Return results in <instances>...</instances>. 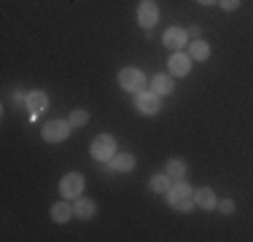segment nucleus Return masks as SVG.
<instances>
[{
    "mask_svg": "<svg viewBox=\"0 0 253 242\" xmlns=\"http://www.w3.org/2000/svg\"><path fill=\"white\" fill-rule=\"evenodd\" d=\"M167 202L172 204L175 210H191L194 207V189L183 180H175L167 191Z\"/></svg>",
    "mask_w": 253,
    "mask_h": 242,
    "instance_id": "f257e3e1",
    "label": "nucleus"
},
{
    "mask_svg": "<svg viewBox=\"0 0 253 242\" xmlns=\"http://www.w3.org/2000/svg\"><path fill=\"white\" fill-rule=\"evenodd\" d=\"M73 210H76L78 218L89 221V218H94V213H97V204H94L92 199H86V197H78V202L73 204Z\"/></svg>",
    "mask_w": 253,
    "mask_h": 242,
    "instance_id": "4468645a",
    "label": "nucleus"
},
{
    "mask_svg": "<svg viewBox=\"0 0 253 242\" xmlns=\"http://www.w3.org/2000/svg\"><path fill=\"white\" fill-rule=\"evenodd\" d=\"M70 129H73V124L68 119H54V121H46L43 124L41 135H43L46 143H62V140H68Z\"/></svg>",
    "mask_w": 253,
    "mask_h": 242,
    "instance_id": "f03ea898",
    "label": "nucleus"
},
{
    "mask_svg": "<svg viewBox=\"0 0 253 242\" xmlns=\"http://www.w3.org/2000/svg\"><path fill=\"white\" fill-rule=\"evenodd\" d=\"M200 33H202V30L197 27V24H191V27H189V35H191V38H200Z\"/></svg>",
    "mask_w": 253,
    "mask_h": 242,
    "instance_id": "5701e85b",
    "label": "nucleus"
},
{
    "mask_svg": "<svg viewBox=\"0 0 253 242\" xmlns=\"http://www.w3.org/2000/svg\"><path fill=\"white\" fill-rule=\"evenodd\" d=\"M70 124H73V126H84V124H86V121H89V111H84V108H76V111L73 113H70Z\"/></svg>",
    "mask_w": 253,
    "mask_h": 242,
    "instance_id": "6ab92c4d",
    "label": "nucleus"
},
{
    "mask_svg": "<svg viewBox=\"0 0 253 242\" xmlns=\"http://www.w3.org/2000/svg\"><path fill=\"white\" fill-rule=\"evenodd\" d=\"M27 108L33 116H38V113H43L46 108H49V97H46V92H30L27 94Z\"/></svg>",
    "mask_w": 253,
    "mask_h": 242,
    "instance_id": "f8f14e48",
    "label": "nucleus"
},
{
    "mask_svg": "<svg viewBox=\"0 0 253 242\" xmlns=\"http://www.w3.org/2000/svg\"><path fill=\"white\" fill-rule=\"evenodd\" d=\"M172 89H175V83H172V78L170 76H165V73H156V76L151 78V92L154 94H170Z\"/></svg>",
    "mask_w": 253,
    "mask_h": 242,
    "instance_id": "9b49d317",
    "label": "nucleus"
},
{
    "mask_svg": "<svg viewBox=\"0 0 253 242\" xmlns=\"http://www.w3.org/2000/svg\"><path fill=\"white\" fill-rule=\"evenodd\" d=\"M221 3V8H226V11H234L240 5V0H218Z\"/></svg>",
    "mask_w": 253,
    "mask_h": 242,
    "instance_id": "412c9836",
    "label": "nucleus"
},
{
    "mask_svg": "<svg viewBox=\"0 0 253 242\" xmlns=\"http://www.w3.org/2000/svg\"><path fill=\"white\" fill-rule=\"evenodd\" d=\"M210 54V46L205 43V40H194V43L189 46V57L191 59H208Z\"/></svg>",
    "mask_w": 253,
    "mask_h": 242,
    "instance_id": "a211bd4d",
    "label": "nucleus"
},
{
    "mask_svg": "<svg viewBox=\"0 0 253 242\" xmlns=\"http://www.w3.org/2000/svg\"><path fill=\"white\" fill-rule=\"evenodd\" d=\"M119 83L124 86V92H132V94L146 92V76L137 68H124L119 73Z\"/></svg>",
    "mask_w": 253,
    "mask_h": 242,
    "instance_id": "7ed1b4c3",
    "label": "nucleus"
},
{
    "mask_svg": "<svg viewBox=\"0 0 253 242\" xmlns=\"http://www.w3.org/2000/svg\"><path fill=\"white\" fill-rule=\"evenodd\" d=\"M76 215V210L70 207L68 202H57L51 207V221H57V223H65V221H70V218Z\"/></svg>",
    "mask_w": 253,
    "mask_h": 242,
    "instance_id": "2eb2a0df",
    "label": "nucleus"
},
{
    "mask_svg": "<svg viewBox=\"0 0 253 242\" xmlns=\"http://www.w3.org/2000/svg\"><path fill=\"white\" fill-rule=\"evenodd\" d=\"M189 70H191V57L189 54H183V51H175L170 57V73L172 76H189Z\"/></svg>",
    "mask_w": 253,
    "mask_h": 242,
    "instance_id": "9d476101",
    "label": "nucleus"
},
{
    "mask_svg": "<svg viewBox=\"0 0 253 242\" xmlns=\"http://www.w3.org/2000/svg\"><path fill=\"white\" fill-rule=\"evenodd\" d=\"M113 156H116V140H113V135H97L92 143V159L97 161H111Z\"/></svg>",
    "mask_w": 253,
    "mask_h": 242,
    "instance_id": "20e7f679",
    "label": "nucleus"
},
{
    "mask_svg": "<svg viewBox=\"0 0 253 242\" xmlns=\"http://www.w3.org/2000/svg\"><path fill=\"white\" fill-rule=\"evenodd\" d=\"M197 3H202V5H213V3H218V0H197Z\"/></svg>",
    "mask_w": 253,
    "mask_h": 242,
    "instance_id": "b1692460",
    "label": "nucleus"
},
{
    "mask_svg": "<svg viewBox=\"0 0 253 242\" xmlns=\"http://www.w3.org/2000/svg\"><path fill=\"white\" fill-rule=\"evenodd\" d=\"M135 108L143 116H156V113H159V94H154V92L135 94Z\"/></svg>",
    "mask_w": 253,
    "mask_h": 242,
    "instance_id": "0eeeda50",
    "label": "nucleus"
},
{
    "mask_svg": "<svg viewBox=\"0 0 253 242\" xmlns=\"http://www.w3.org/2000/svg\"><path fill=\"white\" fill-rule=\"evenodd\" d=\"M194 204L202 210H213V207H218V199H215V194L210 189H200V191H194Z\"/></svg>",
    "mask_w": 253,
    "mask_h": 242,
    "instance_id": "ddd939ff",
    "label": "nucleus"
},
{
    "mask_svg": "<svg viewBox=\"0 0 253 242\" xmlns=\"http://www.w3.org/2000/svg\"><path fill=\"white\" fill-rule=\"evenodd\" d=\"M167 175H170L172 180H183V175H186V161L183 159H170L167 161V169H165Z\"/></svg>",
    "mask_w": 253,
    "mask_h": 242,
    "instance_id": "f3484780",
    "label": "nucleus"
},
{
    "mask_svg": "<svg viewBox=\"0 0 253 242\" xmlns=\"http://www.w3.org/2000/svg\"><path fill=\"white\" fill-rule=\"evenodd\" d=\"M137 22H140L143 30H151L159 22V8H156L154 0H140V5H137Z\"/></svg>",
    "mask_w": 253,
    "mask_h": 242,
    "instance_id": "423d86ee",
    "label": "nucleus"
},
{
    "mask_svg": "<svg viewBox=\"0 0 253 242\" xmlns=\"http://www.w3.org/2000/svg\"><path fill=\"white\" fill-rule=\"evenodd\" d=\"M165 46L167 48H172V51H180V48H183L186 43H189V33H186V30H180V27H170L165 33Z\"/></svg>",
    "mask_w": 253,
    "mask_h": 242,
    "instance_id": "6e6552de",
    "label": "nucleus"
},
{
    "mask_svg": "<svg viewBox=\"0 0 253 242\" xmlns=\"http://www.w3.org/2000/svg\"><path fill=\"white\" fill-rule=\"evenodd\" d=\"M218 210H221V213H234V202H232V199H221Z\"/></svg>",
    "mask_w": 253,
    "mask_h": 242,
    "instance_id": "aec40b11",
    "label": "nucleus"
},
{
    "mask_svg": "<svg viewBox=\"0 0 253 242\" xmlns=\"http://www.w3.org/2000/svg\"><path fill=\"white\" fill-rule=\"evenodd\" d=\"M105 167L111 169V172H129V169L135 167V156L122 151V154H116L111 161H105Z\"/></svg>",
    "mask_w": 253,
    "mask_h": 242,
    "instance_id": "1a4fd4ad",
    "label": "nucleus"
},
{
    "mask_svg": "<svg viewBox=\"0 0 253 242\" xmlns=\"http://www.w3.org/2000/svg\"><path fill=\"white\" fill-rule=\"evenodd\" d=\"M170 175H167V172H162V175H154V178H151V183H148V186H151V191H156V194H167V191H170Z\"/></svg>",
    "mask_w": 253,
    "mask_h": 242,
    "instance_id": "dca6fc26",
    "label": "nucleus"
},
{
    "mask_svg": "<svg viewBox=\"0 0 253 242\" xmlns=\"http://www.w3.org/2000/svg\"><path fill=\"white\" fill-rule=\"evenodd\" d=\"M14 102H16V105H27V94L16 89V92H14Z\"/></svg>",
    "mask_w": 253,
    "mask_h": 242,
    "instance_id": "4be33fe9",
    "label": "nucleus"
},
{
    "mask_svg": "<svg viewBox=\"0 0 253 242\" xmlns=\"http://www.w3.org/2000/svg\"><path fill=\"white\" fill-rule=\"evenodd\" d=\"M59 191H62L65 199H78L84 194V178L78 172H68L59 180Z\"/></svg>",
    "mask_w": 253,
    "mask_h": 242,
    "instance_id": "39448f33",
    "label": "nucleus"
}]
</instances>
